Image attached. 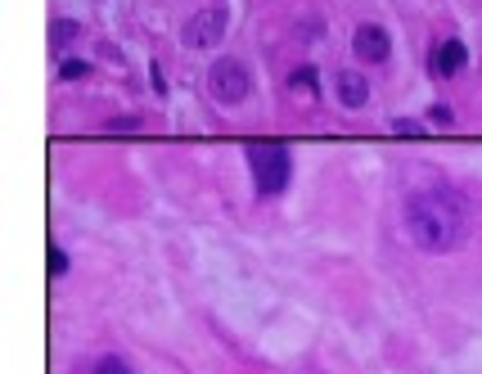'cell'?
Instances as JSON below:
<instances>
[{
  "label": "cell",
  "mask_w": 482,
  "mask_h": 374,
  "mask_svg": "<svg viewBox=\"0 0 482 374\" xmlns=\"http://www.w3.org/2000/svg\"><path fill=\"white\" fill-rule=\"evenodd\" d=\"M406 230L424 253H451L469 235V208L451 185H424L406 199Z\"/></svg>",
  "instance_id": "1"
},
{
  "label": "cell",
  "mask_w": 482,
  "mask_h": 374,
  "mask_svg": "<svg viewBox=\"0 0 482 374\" xmlns=\"http://www.w3.org/2000/svg\"><path fill=\"white\" fill-rule=\"evenodd\" d=\"M248 167H253V190L262 199H275V194L289 190L293 181V153L284 140H248Z\"/></svg>",
  "instance_id": "2"
},
{
  "label": "cell",
  "mask_w": 482,
  "mask_h": 374,
  "mask_svg": "<svg viewBox=\"0 0 482 374\" xmlns=\"http://www.w3.org/2000/svg\"><path fill=\"white\" fill-rule=\"evenodd\" d=\"M464 64H469V45H464L460 36H451V41H442L437 50L429 54V73H433V77H455Z\"/></svg>",
  "instance_id": "6"
},
{
  "label": "cell",
  "mask_w": 482,
  "mask_h": 374,
  "mask_svg": "<svg viewBox=\"0 0 482 374\" xmlns=\"http://www.w3.org/2000/svg\"><path fill=\"white\" fill-rule=\"evenodd\" d=\"M289 90H307V95H316V90H320L316 68H298V73H289Z\"/></svg>",
  "instance_id": "10"
},
{
  "label": "cell",
  "mask_w": 482,
  "mask_h": 374,
  "mask_svg": "<svg viewBox=\"0 0 482 374\" xmlns=\"http://www.w3.org/2000/svg\"><path fill=\"white\" fill-rule=\"evenodd\" d=\"M50 275L54 279L68 275V253H64V248H54V244H50Z\"/></svg>",
  "instance_id": "14"
},
{
  "label": "cell",
  "mask_w": 482,
  "mask_h": 374,
  "mask_svg": "<svg viewBox=\"0 0 482 374\" xmlns=\"http://www.w3.org/2000/svg\"><path fill=\"white\" fill-rule=\"evenodd\" d=\"M104 131H113V136H131V131H144V118H136V113H122V118H108Z\"/></svg>",
  "instance_id": "9"
},
{
  "label": "cell",
  "mask_w": 482,
  "mask_h": 374,
  "mask_svg": "<svg viewBox=\"0 0 482 374\" xmlns=\"http://www.w3.org/2000/svg\"><path fill=\"white\" fill-rule=\"evenodd\" d=\"M59 77H64V82H81V77H90V64L86 59H64V64H59Z\"/></svg>",
  "instance_id": "12"
},
{
  "label": "cell",
  "mask_w": 482,
  "mask_h": 374,
  "mask_svg": "<svg viewBox=\"0 0 482 374\" xmlns=\"http://www.w3.org/2000/svg\"><path fill=\"white\" fill-rule=\"evenodd\" d=\"M429 122H437V127H451V122H455V118H451V104H433V108H429Z\"/></svg>",
  "instance_id": "15"
},
{
  "label": "cell",
  "mask_w": 482,
  "mask_h": 374,
  "mask_svg": "<svg viewBox=\"0 0 482 374\" xmlns=\"http://www.w3.org/2000/svg\"><path fill=\"white\" fill-rule=\"evenodd\" d=\"M333 86H338V104L343 108H365V99H370V82L361 73H352V68H343L333 77Z\"/></svg>",
  "instance_id": "7"
},
{
  "label": "cell",
  "mask_w": 482,
  "mask_h": 374,
  "mask_svg": "<svg viewBox=\"0 0 482 374\" xmlns=\"http://www.w3.org/2000/svg\"><path fill=\"white\" fill-rule=\"evenodd\" d=\"M207 95L216 99V104H244L248 95H253V73L244 68V59H235V54H221V59H212V68H207L203 77Z\"/></svg>",
  "instance_id": "3"
},
{
  "label": "cell",
  "mask_w": 482,
  "mask_h": 374,
  "mask_svg": "<svg viewBox=\"0 0 482 374\" xmlns=\"http://www.w3.org/2000/svg\"><path fill=\"white\" fill-rule=\"evenodd\" d=\"M392 131H396V136H424V122H415V118H392Z\"/></svg>",
  "instance_id": "13"
},
{
  "label": "cell",
  "mask_w": 482,
  "mask_h": 374,
  "mask_svg": "<svg viewBox=\"0 0 482 374\" xmlns=\"http://www.w3.org/2000/svg\"><path fill=\"white\" fill-rule=\"evenodd\" d=\"M81 36V23H73V18H54L50 23V45L54 50H64L68 41H77Z\"/></svg>",
  "instance_id": "8"
},
{
  "label": "cell",
  "mask_w": 482,
  "mask_h": 374,
  "mask_svg": "<svg viewBox=\"0 0 482 374\" xmlns=\"http://www.w3.org/2000/svg\"><path fill=\"white\" fill-rule=\"evenodd\" d=\"M225 27H230V10L216 0V5H203V10H194L190 18L181 23V41L190 45V50H212V45L225 36Z\"/></svg>",
  "instance_id": "4"
},
{
  "label": "cell",
  "mask_w": 482,
  "mask_h": 374,
  "mask_svg": "<svg viewBox=\"0 0 482 374\" xmlns=\"http://www.w3.org/2000/svg\"><path fill=\"white\" fill-rule=\"evenodd\" d=\"M352 54L361 59V64H388V54H392V36H388V27H379V23H361L352 32Z\"/></svg>",
  "instance_id": "5"
},
{
  "label": "cell",
  "mask_w": 482,
  "mask_h": 374,
  "mask_svg": "<svg viewBox=\"0 0 482 374\" xmlns=\"http://www.w3.org/2000/svg\"><path fill=\"white\" fill-rule=\"evenodd\" d=\"M149 73H153V90H158V95H167V77H162V68H158V64H153V68H149Z\"/></svg>",
  "instance_id": "16"
},
{
  "label": "cell",
  "mask_w": 482,
  "mask_h": 374,
  "mask_svg": "<svg viewBox=\"0 0 482 374\" xmlns=\"http://www.w3.org/2000/svg\"><path fill=\"white\" fill-rule=\"evenodd\" d=\"M86 374H131V365L122 361V356H99V361L90 365Z\"/></svg>",
  "instance_id": "11"
}]
</instances>
